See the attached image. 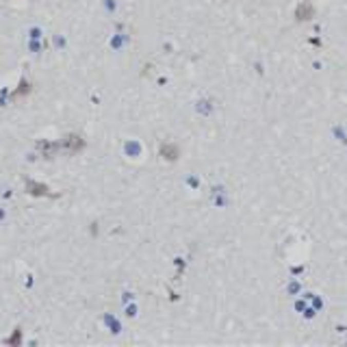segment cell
<instances>
[{"instance_id":"cell-1","label":"cell","mask_w":347,"mask_h":347,"mask_svg":"<svg viewBox=\"0 0 347 347\" xmlns=\"http://www.w3.org/2000/svg\"><path fill=\"white\" fill-rule=\"evenodd\" d=\"M61 148L67 150V152H79L85 148V141L79 137V134H70V137H65L61 141Z\"/></svg>"},{"instance_id":"cell-2","label":"cell","mask_w":347,"mask_h":347,"mask_svg":"<svg viewBox=\"0 0 347 347\" xmlns=\"http://www.w3.org/2000/svg\"><path fill=\"white\" fill-rule=\"evenodd\" d=\"M37 148L42 150V157H44V159H50V157H54V154H56V150L61 148V143H52V141H40V143H37Z\"/></svg>"},{"instance_id":"cell-3","label":"cell","mask_w":347,"mask_h":347,"mask_svg":"<svg viewBox=\"0 0 347 347\" xmlns=\"http://www.w3.org/2000/svg\"><path fill=\"white\" fill-rule=\"evenodd\" d=\"M26 191H28L31 196H52L50 189H48L46 185H40V182H33V180L26 182Z\"/></svg>"},{"instance_id":"cell-4","label":"cell","mask_w":347,"mask_h":347,"mask_svg":"<svg viewBox=\"0 0 347 347\" xmlns=\"http://www.w3.org/2000/svg\"><path fill=\"white\" fill-rule=\"evenodd\" d=\"M295 15H297V20H311V17L315 15V7L311 5V3H302L300 7H297V11H295Z\"/></svg>"},{"instance_id":"cell-5","label":"cell","mask_w":347,"mask_h":347,"mask_svg":"<svg viewBox=\"0 0 347 347\" xmlns=\"http://www.w3.org/2000/svg\"><path fill=\"white\" fill-rule=\"evenodd\" d=\"M178 148L176 146H171V143H163L161 146V157L163 159H167V161H176L178 159Z\"/></svg>"},{"instance_id":"cell-6","label":"cell","mask_w":347,"mask_h":347,"mask_svg":"<svg viewBox=\"0 0 347 347\" xmlns=\"http://www.w3.org/2000/svg\"><path fill=\"white\" fill-rule=\"evenodd\" d=\"M31 91V85H28L26 81H22V85H20V89H15V93H13V98L15 95H22V93H28Z\"/></svg>"},{"instance_id":"cell-7","label":"cell","mask_w":347,"mask_h":347,"mask_svg":"<svg viewBox=\"0 0 347 347\" xmlns=\"http://www.w3.org/2000/svg\"><path fill=\"white\" fill-rule=\"evenodd\" d=\"M15 341H20V332H17V330H15V334L11 336V339H9V343H15Z\"/></svg>"}]
</instances>
